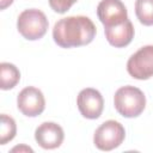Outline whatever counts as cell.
<instances>
[{
  "instance_id": "1",
  "label": "cell",
  "mask_w": 153,
  "mask_h": 153,
  "mask_svg": "<svg viewBox=\"0 0 153 153\" xmlns=\"http://www.w3.org/2000/svg\"><path fill=\"white\" fill-rule=\"evenodd\" d=\"M97 29L86 16H71L57 20L53 29L54 42L61 48H76L90 44Z\"/></svg>"
},
{
  "instance_id": "2",
  "label": "cell",
  "mask_w": 153,
  "mask_h": 153,
  "mask_svg": "<svg viewBox=\"0 0 153 153\" xmlns=\"http://www.w3.org/2000/svg\"><path fill=\"white\" fill-rule=\"evenodd\" d=\"M114 105L121 116L127 118L137 117L145 110L146 97L143 92L135 86H122L115 92Z\"/></svg>"
},
{
  "instance_id": "3",
  "label": "cell",
  "mask_w": 153,
  "mask_h": 153,
  "mask_svg": "<svg viewBox=\"0 0 153 153\" xmlns=\"http://www.w3.org/2000/svg\"><path fill=\"white\" fill-rule=\"evenodd\" d=\"M48 26L49 23L45 14L37 8L24 10L17 19V30L27 41L42 38L47 33Z\"/></svg>"
},
{
  "instance_id": "4",
  "label": "cell",
  "mask_w": 153,
  "mask_h": 153,
  "mask_svg": "<svg viewBox=\"0 0 153 153\" xmlns=\"http://www.w3.org/2000/svg\"><path fill=\"white\" fill-rule=\"evenodd\" d=\"M124 137V127L115 120H108L96 129L93 135V143L98 149L108 152L121 146Z\"/></svg>"
},
{
  "instance_id": "5",
  "label": "cell",
  "mask_w": 153,
  "mask_h": 153,
  "mask_svg": "<svg viewBox=\"0 0 153 153\" xmlns=\"http://www.w3.org/2000/svg\"><path fill=\"white\" fill-rule=\"evenodd\" d=\"M129 75L137 80H147L153 76V45H145L134 53L128 62Z\"/></svg>"
},
{
  "instance_id": "6",
  "label": "cell",
  "mask_w": 153,
  "mask_h": 153,
  "mask_svg": "<svg viewBox=\"0 0 153 153\" xmlns=\"http://www.w3.org/2000/svg\"><path fill=\"white\" fill-rule=\"evenodd\" d=\"M17 106L19 111L27 117H36L45 109V99L41 90L33 86L23 88L17 97Z\"/></svg>"
},
{
  "instance_id": "7",
  "label": "cell",
  "mask_w": 153,
  "mask_h": 153,
  "mask_svg": "<svg viewBox=\"0 0 153 153\" xmlns=\"http://www.w3.org/2000/svg\"><path fill=\"white\" fill-rule=\"evenodd\" d=\"M76 105L82 117L88 120H96L103 112L104 99L98 90L87 87L79 92L76 97Z\"/></svg>"
},
{
  "instance_id": "8",
  "label": "cell",
  "mask_w": 153,
  "mask_h": 153,
  "mask_svg": "<svg viewBox=\"0 0 153 153\" xmlns=\"http://www.w3.org/2000/svg\"><path fill=\"white\" fill-rule=\"evenodd\" d=\"M97 16L104 27H111L128 19L127 7L121 0H102L97 6Z\"/></svg>"
},
{
  "instance_id": "9",
  "label": "cell",
  "mask_w": 153,
  "mask_h": 153,
  "mask_svg": "<svg viewBox=\"0 0 153 153\" xmlns=\"http://www.w3.org/2000/svg\"><path fill=\"white\" fill-rule=\"evenodd\" d=\"M63 139V129L55 122H43L35 130V140L44 149H54L60 147Z\"/></svg>"
},
{
  "instance_id": "10",
  "label": "cell",
  "mask_w": 153,
  "mask_h": 153,
  "mask_svg": "<svg viewBox=\"0 0 153 153\" xmlns=\"http://www.w3.org/2000/svg\"><path fill=\"white\" fill-rule=\"evenodd\" d=\"M105 38L115 48H124L127 47L134 38V26L133 23L127 19L124 23L111 26V27H104Z\"/></svg>"
},
{
  "instance_id": "11",
  "label": "cell",
  "mask_w": 153,
  "mask_h": 153,
  "mask_svg": "<svg viewBox=\"0 0 153 153\" xmlns=\"http://www.w3.org/2000/svg\"><path fill=\"white\" fill-rule=\"evenodd\" d=\"M20 80L19 69L10 62L0 63V87L1 90H11L13 88Z\"/></svg>"
},
{
  "instance_id": "12",
  "label": "cell",
  "mask_w": 153,
  "mask_h": 153,
  "mask_svg": "<svg viewBox=\"0 0 153 153\" xmlns=\"http://www.w3.org/2000/svg\"><path fill=\"white\" fill-rule=\"evenodd\" d=\"M135 14L139 22L146 26L153 25V0H136Z\"/></svg>"
},
{
  "instance_id": "13",
  "label": "cell",
  "mask_w": 153,
  "mask_h": 153,
  "mask_svg": "<svg viewBox=\"0 0 153 153\" xmlns=\"http://www.w3.org/2000/svg\"><path fill=\"white\" fill-rule=\"evenodd\" d=\"M17 133V124L16 121L6 115H1V124H0V145H6L8 141L13 140Z\"/></svg>"
},
{
  "instance_id": "14",
  "label": "cell",
  "mask_w": 153,
  "mask_h": 153,
  "mask_svg": "<svg viewBox=\"0 0 153 153\" xmlns=\"http://www.w3.org/2000/svg\"><path fill=\"white\" fill-rule=\"evenodd\" d=\"M78 0H49V5L56 13H66Z\"/></svg>"
},
{
  "instance_id": "15",
  "label": "cell",
  "mask_w": 153,
  "mask_h": 153,
  "mask_svg": "<svg viewBox=\"0 0 153 153\" xmlns=\"http://www.w3.org/2000/svg\"><path fill=\"white\" fill-rule=\"evenodd\" d=\"M16 151H19V152H20V151H26V152H31V153L33 152L32 148H30V147H27V146H24V145H23V146H17V147H13V148H12V152H16Z\"/></svg>"
},
{
  "instance_id": "16",
  "label": "cell",
  "mask_w": 153,
  "mask_h": 153,
  "mask_svg": "<svg viewBox=\"0 0 153 153\" xmlns=\"http://www.w3.org/2000/svg\"><path fill=\"white\" fill-rule=\"evenodd\" d=\"M13 1L14 0H0V10H5L10 5H12Z\"/></svg>"
}]
</instances>
